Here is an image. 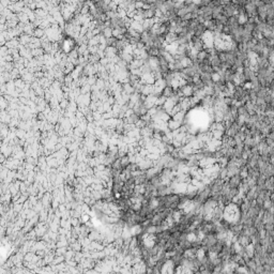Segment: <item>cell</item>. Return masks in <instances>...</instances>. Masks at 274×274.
<instances>
[{"mask_svg": "<svg viewBox=\"0 0 274 274\" xmlns=\"http://www.w3.org/2000/svg\"><path fill=\"white\" fill-rule=\"evenodd\" d=\"M164 40H165V44H166V45L173 44V43L178 42V36H177L176 33L169 32V33H167V34L165 36Z\"/></svg>", "mask_w": 274, "mask_h": 274, "instance_id": "cell-1", "label": "cell"}, {"mask_svg": "<svg viewBox=\"0 0 274 274\" xmlns=\"http://www.w3.org/2000/svg\"><path fill=\"white\" fill-rule=\"evenodd\" d=\"M182 125H183L182 123L178 122V121H175L173 119H170V120L167 122V128L170 130L171 132H175V131H177V130H179Z\"/></svg>", "mask_w": 274, "mask_h": 274, "instance_id": "cell-2", "label": "cell"}, {"mask_svg": "<svg viewBox=\"0 0 274 274\" xmlns=\"http://www.w3.org/2000/svg\"><path fill=\"white\" fill-rule=\"evenodd\" d=\"M175 92H176V90L173 89V87H171V86H166L165 88L163 89L162 95H163V96H165L166 99H170L171 96L175 94Z\"/></svg>", "mask_w": 274, "mask_h": 274, "instance_id": "cell-3", "label": "cell"}, {"mask_svg": "<svg viewBox=\"0 0 274 274\" xmlns=\"http://www.w3.org/2000/svg\"><path fill=\"white\" fill-rule=\"evenodd\" d=\"M103 36L105 39H109V38H112V28H105L102 32Z\"/></svg>", "mask_w": 274, "mask_h": 274, "instance_id": "cell-4", "label": "cell"}, {"mask_svg": "<svg viewBox=\"0 0 274 274\" xmlns=\"http://www.w3.org/2000/svg\"><path fill=\"white\" fill-rule=\"evenodd\" d=\"M33 34H34V36H36V38H38V39H39V38H41V36H44V30H43L42 28L38 27V28L34 29Z\"/></svg>", "mask_w": 274, "mask_h": 274, "instance_id": "cell-5", "label": "cell"}, {"mask_svg": "<svg viewBox=\"0 0 274 274\" xmlns=\"http://www.w3.org/2000/svg\"><path fill=\"white\" fill-rule=\"evenodd\" d=\"M238 112H239V116H245L246 114H249V112H247V108H246V106H245V104L239 107V108H238Z\"/></svg>", "mask_w": 274, "mask_h": 274, "instance_id": "cell-6", "label": "cell"}]
</instances>
